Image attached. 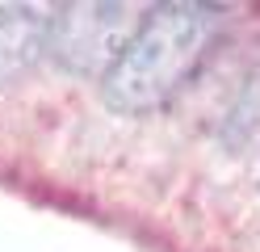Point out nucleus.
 <instances>
[{
  "instance_id": "nucleus-1",
  "label": "nucleus",
  "mask_w": 260,
  "mask_h": 252,
  "mask_svg": "<svg viewBox=\"0 0 260 252\" xmlns=\"http://www.w3.org/2000/svg\"><path fill=\"white\" fill-rule=\"evenodd\" d=\"M222 25L218 5H193V0H168L147 9L135 34L118 50L101 76V97L118 114H147L159 109L181 84L198 72L206 50L214 46Z\"/></svg>"
},
{
  "instance_id": "nucleus-2",
  "label": "nucleus",
  "mask_w": 260,
  "mask_h": 252,
  "mask_svg": "<svg viewBox=\"0 0 260 252\" xmlns=\"http://www.w3.org/2000/svg\"><path fill=\"white\" fill-rule=\"evenodd\" d=\"M135 9L130 5H59L55 17H46V46L42 55H51L68 72H109V63L118 59V50L135 34Z\"/></svg>"
},
{
  "instance_id": "nucleus-3",
  "label": "nucleus",
  "mask_w": 260,
  "mask_h": 252,
  "mask_svg": "<svg viewBox=\"0 0 260 252\" xmlns=\"http://www.w3.org/2000/svg\"><path fill=\"white\" fill-rule=\"evenodd\" d=\"M46 46V17L29 5H0V80L21 76Z\"/></svg>"
},
{
  "instance_id": "nucleus-4",
  "label": "nucleus",
  "mask_w": 260,
  "mask_h": 252,
  "mask_svg": "<svg viewBox=\"0 0 260 252\" xmlns=\"http://www.w3.org/2000/svg\"><path fill=\"white\" fill-rule=\"evenodd\" d=\"M222 143L231 151H260V63L235 93L231 109L222 118Z\"/></svg>"
}]
</instances>
